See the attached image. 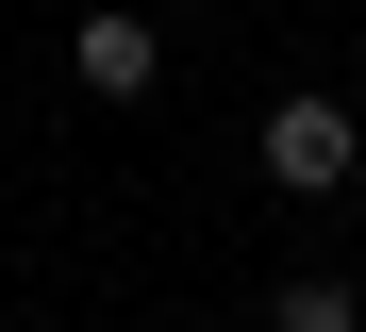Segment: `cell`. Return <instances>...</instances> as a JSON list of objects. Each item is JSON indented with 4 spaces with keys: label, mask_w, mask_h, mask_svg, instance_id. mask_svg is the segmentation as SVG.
<instances>
[{
    "label": "cell",
    "mask_w": 366,
    "mask_h": 332,
    "mask_svg": "<svg viewBox=\"0 0 366 332\" xmlns=\"http://www.w3.org/2000/svg\"><path fill=\"white\" fill-rule=\"evenodd\" d=\"M250 166H267L283 199H350V183H366V116L300 84V100H267V116H250Z\"/></svg>",
    "instance_id": "6da1fadb"
},
{
    "label": "cell",
    "mask_w": 366,
    "mask_h": 332,
    "mask_svg": "<svg viewBox=\"0 0 366 332\" xmlns=\"http://www.w3.org/2000/svg\"><path fill=\"white\" fill-rule=\"evenodd\" d=\"M67 84H84V100H150V84H167V34L134 17V0H100V17L67 34Z\"/></svg>",
    "instance_id": "7a4b0ae2"
},
{
    "label": "cell",
    "mask_w": 366,
    "mask_h": 332,
    "mask_svg": "<svg viewBox=\"0 0 366 332\" xmlns=\"http://www.w3.org/2000/svg\"><path fill=\"white\" fill-rule=\"evenodd\" d=\"M267 332H366V283H333V266H300V283H267Z\"/></svg>",
    "instance_id": "3957f363"
}]
</instances>
